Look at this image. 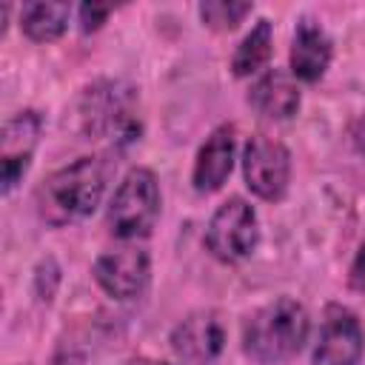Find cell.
Wrapping results in <instances>:
<instances>
[{
	"label": "cell",
	"instance_id": "d6986e66",
	"mask_svg": "<svg viewBox=\"0 0 365 365\" xmlns=\"http://www.w3.org/2000/svg\"><path fill=\"white\" fill-rule=\"evenodd\" d=\"M125 365H171V362H163V359H154V356H131Z\"/></svg>",
	"mask_w": 365,
	"mask_h": 365
},
{
	"label": "cell",
	"instance_id": "52a82bcc",
	"mask_svg": "<svg viewBox=\"0 0 365 365\" xmlns=\"http://www.w3.org/2000/svg\"><path fill=\"white\" fill-rule=\"evenodd\" d=\"M365 336L356 314L345 305H328L314 345V365H359Z\"/></svg>",
	"mask_w": 365,
	"mask_h": 365
},
{
	"label": "cell",
	"instance_id": "ba28073f",
	"mask_svg": "<svg viewBox=\"0 0 365 365\" xmlns=\"http://www.w3.org/2000/svg\"><path fill=\"white\" fill-rule=\"evenodd\" d=\"M43 134V117L34 108L17 111L14 117L6 120L3 134H0V182L3 194H11L14 185L26 177L34 148Z\"/></svg>",
	"mask_w": 365,
	"mask_h": 365
},
{
	"label": "cell",
	"instance_id": "277c9868",
	"mask_svg": "<svg viewBox=\"0 0 365 365\" xmlns=\"http://www.w3.org/2000/svg\"><path fill=\"white\" fill-rule=\"evenodd\" d=\"M160 205H163V197H160L157 174L151 168L137 165L120 180V185L111 194V202L106 211L108 231L117 240L148 237L160 220Z\"/></svg>",
	"mask_w": 365,
	"mask_h": 365
},
{
	"label": "cell",
	"instance_id": "7a4b0ae2",
	"mask_svg": "<svg viewBox=\"0 0 365 365\" xmlns=\"http://www.w3.org/2000/svg\"><path fill=\"white\" fill-rule=\"evenodd\" d=\"M311 331V317L294 297H277L257 308L242 325V354L259 365H279L299 354Z\"/></svg>",
	"mask_w": 365,
	"mask_h": 365
},
{
	"label": "cell",
	"instance_id": "9c48e42d",
	"mask_svg": "<svg viewBox=\"0 0 365 365\" xmlns=\"http://www.w3.org/2000/svg\"><path fill=\"white\" fill-rule=\"evenodd\" d=\"M168 342H171V351L182 362H188V365H208L225 348V322L211 308L191 311L188 317H182L174 325Z\"/></svg>",
	"mask_w": 365,
	"mask_h": 365
},
{
	"label": "cell",
	"instance_id": "7c38bea8",
	"mask_svg": "<svg viewBox=\"0 0 365 365\" xmlns=\"http://www.w3.org/2000/svg\"><path fill=\"white\" fill-rule=\"evenodd\" d=\"M331 57H334V43H331L328 31L317 20L302 17L297 23L294 40H291V74H294V80L317 83L328 71Z\"/></svg>",
	"mask_w": 365,
	"mask_h": 365
},
{
	"label": "cell",
	"instance_id": "5bb4252c",
	"mask_svg": "<svg viewBox=\"0 0 365 365\" xmlns=\"http://www.w3.org/2000/svg\"><path fill=\"white\" fill-rule=\"evenodd\" d=\"M71 17V6L68 3H26L20 9V29L29 40L34 43H46V40H57Z\"/></svg>",
	"mask_w": 365,
	"mask_h": 365
},
{
	"label": "cell",
	"instance_id": "8fae6325",
	"mask_svg": "<svg viewBox=\"0 0 365 365\" xmlns=\"http://www.w3.org/2000/svg\"><path fill=\"white\" fill-rule=\"evenodd\" d=\"M234 154H237V128L231 123H222L208 134V140L197 151L194 171H191L194 188L200 194H211L222 188V182L234 168Z\"/></svg>",
	"mask_w": 365,
	"mask_h": 365
},
{
	"label": "cell",
	"instance_id": "4fadbf2b",
	"mask_svg": "<svg viewBox=\"0 0 365 365\" xmlns=\"http://www.w3.org/2000/svg\"><path fill=\"white\" fill-rule=\"evenodd\" d=\"M299 86L291 74H285L282 68H271L262 77L254 80V86L248 88V103L257 114L268 117V120H288L299 111Z\"/></svg>",
	"mask_w": 365,
	"mask_h": 365
},
{
	"label": "cell",
	"instance_id": "6da1fadb",
	"mask_svg": "<svg viewBox=\"0 0 365 365\" xmlns=\"http://www.w3.org/2000/svg\"><path fill=\"white\" fill-rule=\"evenodd\" d=\"M114 163L103 154L80 157L43 180L37 188V214L46 225L63 228L71 222L86 220L100 205Z\"/></svg>",
	"mask_w": 365,
	"mask_h": 365
},
{
	"label": "cell",
	"instance_id": "e0dca14e",
	"mask_svg": "<svg viewBox=\"0 0 365 365\" xmlns=\"http://www.w3.org/2000/svg\"><path fill=\"white\" fill-rule=\"evenodd\" d=\"M108 14H111V6H106V3H83L80 6V29L94 31L106 23Z\"/></svg>",
	"mask_w": 365,
	"mask_h": 365
},
{
	"label": "cell",
	"instance_id": "5b68a950",
	"mask_svg": "<svg viewBox=\"0 0 365 365\" xmlns=\"http://www.w3.org/2000/svg\"><path fill=\"white\" fill-rule=\"evenodd\" d=\"M259 245V217L242 197H228L208 220L205 248L220 262H240Z\"/></svg>",
	"mask_w": 365,
	"mask_h": 365
},
{
	"label": "cell",
	"instance_id": "3957f363",
	"mask_svg": "<svg viewBox=\"0 0 365 365\" xmlns=\"http://www.w3.org/2000/svg\"><path fill=\"white\" fill-rule=\"evenodd\" d=\"M80 120L86 134L111 143H131L140 134L137 94L117 80H100L86 88L80 100Z\"/></svg>",
	"mask_w": 365,
	"mask_h": 365
},
{
	"label": "cell",
	"instance_id": "30bf717a",
	"mask_svg": "<svg viewBox=\"0 0 365 365\" xmlns=\"http://www.w3.org/2000/svg\"><path fill=\"white\" fill-rule=\"evenodd\" d=\"M97 285L114 299H134L151 279V259L143 248H114L94 259L91 268Z\"/></svg>",
	"mask_w": 365,
	"mask_h": 365
},
{
	"label": "cell",
	"instance_id": "2e32d148",
	"mask_svg": "<svg viewBox=\"0 0 365 365\" xmlns=\"http://www.w3.org/2000/svg\"><path fill=\"white\" fill-rule=\"evenodd\" d=\"M251 11H254V3H242V0H205V3H200V17L214 31L237 29Z\"/></svg>",
	"mask_w": 365,
	"mask_h": 365
},
{
	"label": "cell",
	"instance_id": "ac0fdd59",
	"mask_svg": "<svg viewBox=\"0 0 365 365\" xmlns=\"http://www.w3.org/2000/svg\"><path fill=\"white\" fill-rule=\"evenodd\" d=\"M348 285H351L354 291H365V237H362V242H359V248H356V254H354V259H351Z\"/></svg>",
	"mask_w": 365,
	"mask_h": 365
},
{
	"label": "cell",
	"instance_id": "8992f818",
	"mask_svg": "<svg viewBox=\"0 0 365 365\" xmlns=\"http://www.w3.org/2000/svg\"><path fill=\"white\" fill-rule=\"evenodd\" d=\"M242 177L259 200H282L291 182V151L279 140L254 134L242 148Z\"/></svg>",
	"mask_w": 365,
	"mask_h": 365
},
{
	"label": "cell",
	"instance_id": "9a60e30c",
	"mask_svg": "<svg viewBox=\"0 0 365 365\" xmlns=\"http://www.w3.org/2000/svg\"><path fill=\"white\" fill-rule=\"evenodd\" d=\"M271 46H274V31H271V23L262 17L254 23V29L240 40L234 57H231V71L237 77H248V74H257L268 57H271Z\"/></svg>",
	"mask_w": 365,
	"mask_h": 365
}]
</instances>
